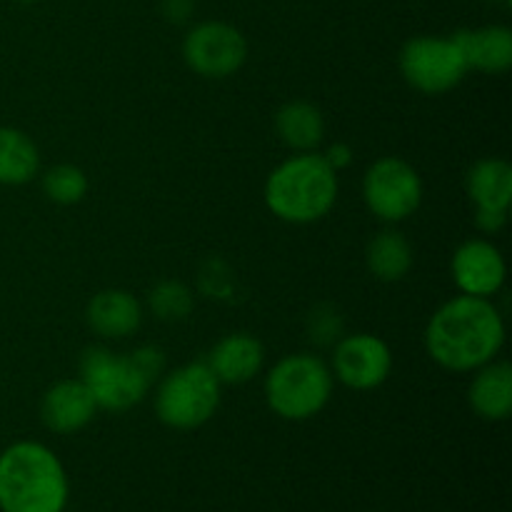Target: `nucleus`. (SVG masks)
<instances>
[{"label": "nucleus", "mask_w": 512, "mask_h": 512, "mask_svg": "<svg viewBox=\"0 0 512 512\" xmlns=\"http://www.w3.org/2000/svg\"><path fill=\"white\" fill-rule=\"evenodd\" d=\"M505 320L490 298L463 295L440 305L425 328V350L450 373H475L498 360Z\"/></svg>", "instance_id": "1"}, {"label": "nucleus", "mask_w": 512, "mask_h": 512, "mask_svg": "<svg viewBox=\"0 0 512 512\" xmlns=\"http://www.w3.org/2000/svg\"><path fill=\"white\" fill-rule=\"evenodd\" d=\"M68 498V475L48 445L20 440L0 453L3 512H63Z\"/></svg>", "instance_id": "2"}, {"label": "nucleus", "mask_w": 512, "mask_h": 512, "mask_svg": "<svg viewBox=\"0 0 512 512\" xmlns=\"http://www.w3.org/2000/svg\"><path fill=\"white\" fill-rule=\"evenodd\" d=\"M338 173L315 150L295 153L265 180L263 198L270 213L290 225L323 220L338 203Z\"/></svg>", "instance_id": "3"}, {"label": "nucleus", "mask_w": 512, "mask_h": 512, "mask_svg": "<svg viewBox=\"0 0 512 512\" xmlns=\"http://www.w3.org/2000/svg\"><path fill=\"white\" fill-rule=\"evenodd\" d=\"M333 380V370L318 355H285L265 375V403L283 420H310L333 398Z\"/></svg>", "instance_id": "4"}, {"label": "nucleus", "mask_w": 512, "mask_h": 512, "mask_svg": "<svg viewBox=\"0 0 512 512\" xmlns=\"http://www.w3.org/2000/svg\"><path fill=\"white\" fill-rule=\"evenodd\" d=\"M223 385L205 360L180 365L155 390V415L173 430H195L208 423L220 405Z\"/></svg>", "instance_id": "5"}, {"label": "nucleus", "mask_w": 512, "mask_h": 512, "mask_svg": "<svg viewBox=\"0 0 512 512\" xmlns=\"http://www.w3.org/2000/svg\"><path fill=\"white\" fill-rule=\"evenodd\" d=\"M80 380L93 395L98 410L125 413L143 403L155 380L145 373L133 353L118 355L108 348H88L80 360Z\"/></svg>", "instance_id": "6"}, {"label": "nucleus", "mask_w": 512, "mask_h": 512, "mask_svg": "<svg viewBox=\"0 0 512 512\" xmlns=\"http://www.w3.org/2000/svg\"><path fill=\"white\" fill-rule=\"evenodd\" d=\"M400 73L405 83L423 95L450 93L468 75V63L455 38L418 35L400 50Z\"/></svg>", "instance_id": "7"}, {"label": "nucleus", "mask_w": 512, "mask_h": 512, "mask_svg": "<svg viewBox=\"0 0 512 512\" xmlns=\"http://www.w3.org/2000/svg\"><path fill=\"white\" fill-rule=\"evenodd\" d=\"M363 200L383 223H403L413 218L423 203V180L408 160L385 155L365 170Z\"/></svg>", "instance_id": "8"}, {"label": "nucleus", "mask_w": 512, "mask_h": 512, "mask_svg": "<svg viewBox=\"0 0 512 512\" xmlns=\"http://www.w3.org/2000/svg\"><path fill=\"white\" fill-rule=\"evenodd\" d=\"M183 58L200 78L223 80L245 65L248 40L235 25L223 23V20H205L185 35Z\"/></svg>", "instance_id": "9"}, {"label": "nucleus", "mask_w": 512, "mask_h": 512, "mask_svg": "<svg viewBox=\"0 0 512 512\" xmlns=\"http://www.w3.org/2000/svg\"><path fill=\"white\" fill-rule=\"evenodd\" d=\"M333 378L350 390H375L393 373V350L380 335L353 333L335 343Z\"/></svg>", "instance_id": "10"}, {"label": "nucleus", "mask_w": 512, "mask_h": 512, "mask_svg": "<svg viewBox=\"0 0 512 512\" xmlns=\"http://www.w3.org/2000/svg\"><path fill=\"white\" fill-rule=\"evenodd\" d=\"M455 288L473 298H493L500 293L508 275L503 253L485 238H470L460 245L450 260Z\"/></svg>", "instance_id": "11"}, {"label": "nucleus", "mask_w": 512, "mask_h": 512, "mask_svg": "<svg viewBox=\"0 0 512 512\" xmlns=\"http://www.w3.org/2000/svg\"><path fill=\"white\" fill-rule=\"evenodd\" d=\"M98 405L83 380H60L45 390L40 400V418L50 433L73 435L93 423Z\"/></svg>", "instance_id": "12"}, {"label": "nucleus", "mask_w": 512, "mask_h": 512, "mask_svg": "<svg viewBox=\"0 0 512 512\" xmlns=\"http://www.w3.org/2000/svg\"><path fill=\"white\" fill-rule=\"evenodd\" d=\"M205 363L220 385H243L263 370L265 348L255 335L230 333L213 345Z\"/></svg>", "instance_id": "13"}, {"label": "nucleus", "mask_w": 512, "mask_h": 512, "mask_svg": "<svg viewBox=\"0 0 512 512\" xmlns=\"http://www.w3.org/2000/svg\"><path fill=\"white\" fill-rule=\"evenodd\" d=\"M85 320H88L90 330L98 333L100 338H128L143 323V305L128 290H100L85 308Z\"/></svg>", "instance_id": "14"}, {"label": "nucleus", "mask_w": 512, "mask_h": 512, "mask_svg": "<svg viewBox=\"0 0 512 512\" xmlns=\"http://www.w3.org/2000/svg\"><path fill=\"white\" fill-rule=\"evenodd\" d=\"M468 403L478 418L488 423L508 420L512 413V368L503 360L483 365L475 370L468 388Z\"/></svg>", "instance_id": "15"}, {"label": "nucleus", "mask_w": 512, "mask_h": 512, "mask_svg": "<svg viewBox=\"0 0 512 512\" xmlns=\"http://www.w3.org/2000/svg\"><path fill=\"white\" fill-rule=\"evenodd\" d=\"M465 55L468 70L500 75L512 65V33L505 25H485L453 35Z\"/></svg>", "instance_id": "16"}, {"label": "nucleus", "mask_w": 512, "mask_h": 512, "mask_svg": "<svg viewBox=\"0 0 512 512\" xmlns=\"http://www.w3.org/2000/svg\"><path fill=\"white\" fill-rule=\"evenodd\" d=\"M465 190L475 210L508 213L512 203V168L503 158H483L465 175Z\"/></svg>", "instance_id": "17"}, {"label": "nucleus", "mask_w": 512, "mask_h": 512, "mask_svg": "<svg viewBox=\"0 0 512 512\" xmlns=\"http://www.w3.org/2000/svg\"><path fill=\"white\" fill-rule=\"evenodd\" d=\"M275 130L290 150L310 153L323 143L325 118L318 105L308 100H290L275 113Z\"/></svg>", "instance_id": "18"}, {"label": "nucleus", "mask_w": 512, "mask_h": 512, "mask_svg": "<svg viewBox=\"0 0 512 512\" xmlns=\"http://www.w3.org/2000/svg\"><path fill=\"white\" fill-rule=\"evenodd\" d=\"M413 245L400 230H380L365 248V265L370 275L383 283H398L413 268Z\"/></svg>", "instance_id": "19"}, {"label": "nucleus", "mask_w": 512, "mask_h": 512, "mask_svg": "<svg viewBox=\"0 0 512 512\" xmlns=\"http://www.w3.org/2000/svg\"><path fill=\"white\" fill-rule=\"evenodd\" d=\"M40 153L28 133L0 125V185H25L38 175Z\"/></svg>", "instance_id": "20"}, {"label": "nucleus", "mask_w": 512, "mask_h": 512, "mask_svg": "<svg viewBox=\"0 0 512 512\" xmlns=\"http://www.w3.org/2000/svg\"><path fill=\"white\" fill-rule=\"evenodd\" d=\"M88 175L78 168V165H55V168L45 170L43 175V193L48 200L58 205H75L88 195Z\"/></svg>", "instance_id": "21"}, {"label": "nucleus", "mask_w": 512, "mask_h": 512, "mask_svg": "<svg viewBox=\"0 0 512 512\" xmlns=\"http://www.w3.org/2000/svg\"><path fill=\"white\" fill-rule=\"evenodd\" d=\"M148 305L155 318L175 323V320H185L193 313L195 300L188 285L178 283V280H163L148 293Z\"/></svg>", "instance_id": "22"}, {"label": "nucleus", "mask_w": 512, "mask_h": 512, "mask_svg": "<svg viewBox=\"0 0 512 512\" xmlns=\"http://www.w3.org/2000/svg\"><path fill=\"white\" fill-rule=\"evenodd\" d=\"M325 158V163L330 165V168L335 170V173H340V170L350 168L353 165V148H350L348 143H333L328 145V150L325 153H320Z\"/></svg>", "instance_id": "23"}, {"label": "nucleus", "mask_w": 512, "mask_h": 512, "mask_svg": "<svg viewBox=\"0 0 512 512\" xmlns=\"http://www.w3.org/2000/svg\"><path fill=\"white\" fill-rule=\"evenodd\" d=\"M505 220H508V213H498V210H475V225L488 235L503 230Z\"/></svg>", "instance_id": "24"}, {"label": "nucleus", "mask_w": 512, "mask_h": 512, "mask_svg": "<svg viewBox=\"0 0 512 512\" xmlns=\"http://www.w3.org/2000/svg\"><path fill=\"white\" fill-rule=\"evenodd\" d=\"M193 10V0H165V15L170 20H183Z\"/></svg>", "instance_id": "25"}, {"label": "nucleus", "mask_w": 512, "mask_h": 512, "mask_svg": "<svg viewBox=\"0 0 512 512\" xmlns=\"http://www.w3.org/2000/svg\"><path fill=\"white\" fill-rule=\"evenodd\" d=\"M18 3H38V0H18Z\"/></svg>", "instance_id": "26"}]
</instances>
